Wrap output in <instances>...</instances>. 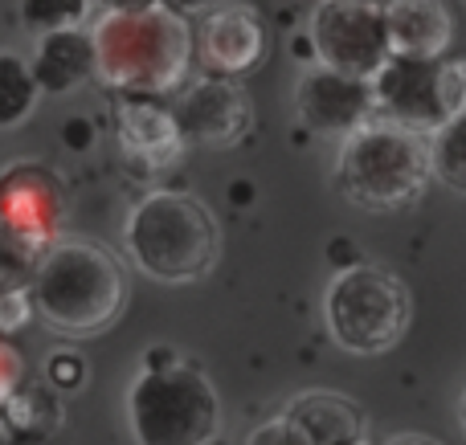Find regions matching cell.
<instances>
[{
    "instance_id": "cell-1",
    "label": "cell",
    "mask_w": 466,
    "mask_h": 445,
    "mask_svg": "<svg viewBox=\"0 0 466 445\" xmlns=\"http://www.w3.org/2000/svg\"><path fill=\"white\" fill-rule=\"evenodd\" d=\"M95 41V74L119 94L164 98L185 82L193 65V29L185 13L160 5L103 13L90 29Z\"/></svg>"
},
{
    "instance_id": "cell-2",
    "label": "cell",
    "mask_w": 466,
    "mask_h": 445,
    "mask_svg": "<svg viewBox=\"0 0 466 445\" xmlns=\"http://www.w3.org/2000/svg\"><path fill=\"white\" fill-rule=\"evenodd\" d=\"M29 302L57 335H103L127 307V270L95 242H54L29 278Z\"/></svg>"
},
{
    "instance_id": "cell-3",
    "label": "cell",
    "mask_w": 466,
    "mask_h": 445,
    "mask_svg": "<svg viewBox=\"0 0 466 445\" xmlns=\"http://www.w3.org/2000/svg\"><path fill=\"white\" fill-rule=\"evenodd\" d=\"M127 425L136 445H213L221 438V397L197 364L156 348L127 389Z\"/></svg>"
},
{
    "instance_id": "cell-4",
    "label": "cell",
    "mask_w": 466,
    "mask_h": 445,
    "mask_svg": "<svg viewBox=\"0 0 466 445\" xmlns=\"http://www.w3.org/2000/svg\"><path fill=\"white\" fill-rule=\"evenodd\" d=\"M123 245L131 262L156 282H201L221 258V225L197 196L160 188L131 209Z\"/></svg>"
},
{
    "instance_id": "cell-5",
    "label": "cell",
    "mask_w": 466,
    "mask_h": 445,
    "mask_svg": "<svg viewBox=\"0 0 466 445\" xmlns=\"http://www.w3.org/2000/svg\"><path fill=\"white\" fill-rule=\"evenodd\" d=\"M336 188L364 213H397L418 204L430 184V139L421 131L369 119L360 131L339 139Z\"/></svg>"
},
{
    "instance_id": "cell-6",
    "label": "cell",
    "mask_w": 466,
    "mask_h": 445,
    "mask_svg": "<svg viewBox=\"0 0 466 445\" xmlns=\"http://www.w3.org/2000/svg\"><path fill=\"white\" fill-rule=\"evenodd\" d=\"M323 319L336 348H344L348 356H385L410 331L413 299L397 274L356 262L328 282Z\"/></svg>"
},
{
    "instance_id": "cell-7",
    "label": "cell",
    "mask_w": 466,
    "mask_h": 445,
    "mask_svg": "<svg viewBox=\"0 0 466 445\" xmlns=\"http://www.w3.org/2000/svg\"><path fill=\"white\" fill-rule=\"evenodd\" d=\"M307 37H311L319 65L348 74V78L369 82L389 57V37L377 0H319Z\"/></svg>"
},
{
    "instance_id": "cell-8",
    "label": "cell",
    "mask_w": 466,
    "mask_h": 445,
    "mask_svg": "<svg viewBox=\"0 0 466 445\" xmlns=\"http://www.w3.org/2000/svg\"><path fill=\"white\" fill-rule=\"evenodd\" d=\"M66 221V184L49 163L13 160L0 168V229L46 253Z\"/></svg>"
},
{
    "instance_id": "cell-9",
    "label": "cell",
    "mask_w": 466,
    "mask_h": 445,
    "mask_svg": "<svg viewBox=\"0 0 466 445\" xmlns=\"http://www.w3.org/2000/svg\"><path fill=\"white\" fill-rule=\"evenodd\" d=\"M372 114L397 127L430 135L446 123L442 98V57H401L389 54L385 65L369 78Z\"/></svg>"
},
{
    "instance_id": "cell-10",
    "label": "cell",
    "mask_w": 466,
    "mask_h": 445,
    "mask_svg": "<svg viewBox=\"0 0 466 445\" xmlns=\"http://www.w3.org/2000/svg\"><path fill=\"white\" fill-rule=\"evenodd\" d=\"M172 114H177L180 139L201 147H229L238 139H246V131L254 127L249 94L233 78H213V74L185 86Z\"/></svg>"
},
{
    "instance_id": "cell-11",
    "label": "cell",
    "mask_w": 466,
    "mask_h": 445,
    "mask_svg": "<svg viewBox=\"0 0 466 445\" xmlns=\"http://www.w3.org/2000/svg\"><path fill=\"white\" fill-rule=\"evenodd\" d=\"M295 114L307 131L328 139H348L352 131H360L372 114V94L364 78H348L328 65H311L303 70L295 86Z\"/></svg>"
},
{
    "instance_id": "cell-12",
    "label": "cell",
    "mask_w": 466,
    "mask_h": 445,
    "mask_svg": "<svg viewBox=\"0 0 466 445\" xmlns=\"http://www.w3.org/2000/svg\"><path fill=\"white\" fill-rule=\"evenodd\" d=\"M270 49V33L258 8L249 5H213V13L201 21V37H197V54L201 65L213 78H241L254 74L266 62Z\"/></svg>"
},
{
    "instance_id": "cell-13",
    "label": "cell",
    "mask_w": 466,
    "mask_h": 445,
    "mask_svg": "<svg viewBox=\"0 0 466 445\" xmlns=\"http://www.w3.org/2000/svg\"><path fill=\"white\" fill-rule=\"evenodd\" d=\"M115 139H119V152L139 168H172L185 152L172 106L152 94L115 98Z\"/></svg>"
},
{
    "instance_id": "cell-14",
    "label": "cell",
    "mask_w": 466,
    "mask_h": 445,
    "mask_svg": "<svg viewBox=\"0 0 466 445\" xmlns=\"http://www.w3.org/2000/svg\"><path fill=\"white\" fill-rule=\"evenodd\" d=\"M287 445H364V413L336 392H303L279 417Z\"/></svg>"
},
{
    "instance_id": "cell-15",
    "label": "cell",
    "mask_w": 466,
    "mask_h": 445,
    "mask_svg": "<svg viewBox=\"0 0 466 445\" xmlns=\"http://www.w3.org/2000/svg\"><path fill=\"white\" fill-rule=\"evenodd\" d=\"M389 54L401 57H442L454 37L451 8L442 0H380Z\"/></svg>"
},
{
    "instance_id": "cell-16",
    "label": "cell",
    "mask_w": 466,
    "mask_h": 445,
    "mask_svg": "<svg viewBox=\"0 0 466 445\" xmlns=\"http://www.w3.org/2000/svg\"><path fill=\"white\" fill-rule=\"evenodd\" d=\"M29 74L41 94H74L82 82L95 78V41H90V29L41 33Z\"/></svg>"
},
{
    "instance_id": "cell-17",
    "label": "cell",
    "mask_w": 466,
    "mask_h": 445,
    "mask_svg": "<svg viewBox=\"0 0 466 445\" xmlns=\"http://www.w3.org/2000/svg\"><path fill=\"white\" fill-rule=\"evenodd\" d=\"M426 139H430V176L442 180L451 193L466 196V111L451 114Z\"/></svg>"
},
{
    "instance_id": "cell-18",
    "label": "cell",
    "mask_w": 466,
    "mask_h": 445,
    "mask_svg": "<svg viewBox=\"0 0 466 445\" xmlns=\"http://www.w3.org/2000/svg\"><path fill=\"white\" fill-rule=\"evenodd\" d=\"M37 82L29 74V62L21 54L0 49V131H16L37 111Z\"/></svg>"
},
{
    "instance_id": "cell-19",
    "label": "cell",
    "mask_w": 466,
    "mask_h": 445,
    "mask_svg": "<svg viewBox=\"0 0 466 445\" xmlns=\"http://www.w3.org/2000/svg\"><path fill=\"white\" fill-rule=\"evenodd\" d=\"M90 13V0H21V25L41 37L57 29H82Z\"/></svg>"
},
{
    "instance_id": "cell-20",
    "label": "cell",
    "mask_w": 466,
    "mask_h": 445,
    "mask_svg": "<svg viewBox=\"0 0 466 445\" xmlns=\"http://www.w3.org/2000/svg\"><path fill=\"white\" fill-rule=\"evenodd\" d=\"M5 413H8V421H13V430L46 433V430H54L57 409H54V400H49L41 389H16L13 397L5 400Z\"/></svg>"
},
{
    "instance_id": "cell-21",
    "label": "cell",
    "mask_w": 466,
    "mask_h": 445,
    "mask_svg": "<svg viewBox=\"0 0 466 445\" xmlns=\"http://www.w3.org/2000/svg\"><path fill=\"white\" fill-rule=\"evenodd\" d=\"M37 258H41L37 250H29L25 242H16V237H8L0 229V291H29Z\"/></svg>"
},
{
    "instance_id": "cell-22",
    "label": "cell",
    "mask_w": 466,
    "mask_h": 445,
    "mask_svg": "<svg viewBox=\"0 0 466 445\" xmlns=\"http://www.w3.org/2000/svg\"><path fill=\"white\" fill-rule=\"evenodd\" d=\"M46 376H49V384H54V389L70 392V389H78V384L86 381V364H82L74 351H54V356H49V364H46Z\"/></svg>"
},
{
    "instance_id": "cell-23",
    "label": "cell",
    "mask_w": 466,
    "mask_h": 445,
    "mask_svg": "<svg viewBox=\"0 0 466 445\" xmlns=\"http://www.w3.org/2000/svg\"><path fill=\"white\" fill-rule=\"evenodd\" d=\"M442 98H446V119L466 111V57L442 62Z\"/></svg>"
},
{
    "instance_id": "cell-24",
    "label": "cell",
    "mask_w": 466,
    "mask_h": 445,
    "mask_svg": "<svg viewBox=\"0 0 466 445\" xmlns=\"http://www.w3.org/2000/svg\"><path fill=\"white\" fill-rule=\"evenodd\" d=\"M21 381H25L21 351H16L8 340H0V409H5V400L13 397L16 389H21Z\"/></svg>"
},
{
    "instance_id": "cell-25",
    "label": "cell",
    "mask_w": 466,
    "mask_h": 445,
    "mask_svg": "<svg viewBox=\"0 0 466 445\" xmlns=\"http://www.w3.org/2000/svg\"><path fill=\"white\" fill-rule=\"evenodd\" d=\"M98 5L103 13H131V8H147V5H160V0H90Z\"/></svg>"
},
{
    "instance_id": "cell-26",
    "label": "cell",
    "mask_w": 466,
    "mask_h": 445,
    "mask_svg": "<svg viewBox=\"0 0 466 445\" xmlns=\"http://www.w3.org/2000/svg\"><path fill=\"white\" fill-rule=\"evenodd\" d=\"M168 8H177V13H205V8L221 5V0H164Z\"/></svg>"
},
{
    "instance_id": "cell-27",
    "label": "cell",
    "mask_w": 466,
    "mask_h": 445,
    "mask_svg": "<svg viewBox=\"0 0 466 445\" xmlns=\"http://www.w3.org/2000/svg\"><path fill=\"white\" fill-rule=\"evenodd\" d=\"M385 445H434V441H426V438H393V441H385Z\"/></svg>"
},
{
    "instance_id": "cell-28",
    "label": "cell",
    "mask_w": 466,
    "mask_h": 445,
    "mask_svg": "<svg viewBox=\"0 0 466 445\" xmlns=\"http://www.w3.org/2000/svg\"><path fill=\"white\" fill-rule=\"evenodd\" d=\"M0 445H13V438H8V425H0Z\"/></svg>"
},
{
    "instance_id": "cell-29",
    "label": "cell",
    "mask_w": 466,
    "mask_h": 445,
    "mask_svg": "<svg viewBox=\"0 0 466 445\" xmlns=\"http://www.w3.org/2000/svg\"><path fill=\"white\" fill-rule=\"evenodd\" d=\"M462 433H466V397H462Z\"/></svg>"
}]
</instances>
